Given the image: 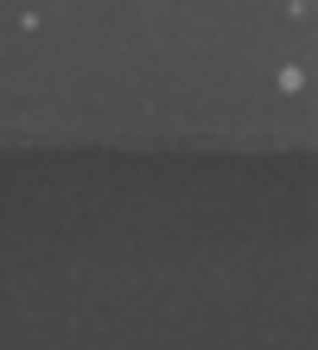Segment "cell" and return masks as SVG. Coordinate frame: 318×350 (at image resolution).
I'll return each instance as SVG.
<instances>
[{
	"label": "cell",
	"instance_id": "7a4b0ae2",
	"mask_svg": "<svg viewBox=\"0 0 318 350\" xmlns=\"http://www.w3.org/2000/svg\"><path fill=\"white\" fill-rule=\"evenodd\" d=\"M287 19H293V26H306V19H312V0H287Z\"/></svg>",
	"mask_w": 318,
	"mask_h": 350
},
{
	"label": "cell",
	"instance_id": "6da1fadb",
	"mask_svg": "<svg viewBox=\"0 0 318 350\" xmlns=\"http://www.w3.org/2000/svg\"><path fill=\"white\" fill-rule=\"evenodd\" d=\"M274 83H280V96H306L312 77H306V64H280V77H274Z\"/></svg>",
	"mask_w": 318,
	"mask_h": 350
}]
</instances>
